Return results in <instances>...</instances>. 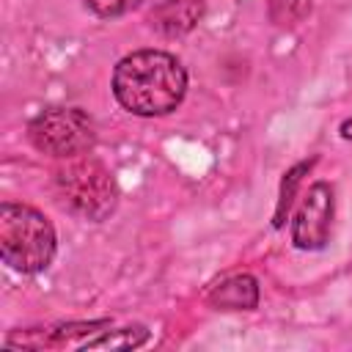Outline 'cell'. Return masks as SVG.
Segmentation results:
<instances>
[{
  "instance_id": "6da1fadb",
  "label": "cell",
  "mask_w": 352,
  "mask_h": 352,
  "mask_svg": "<svg viewBox=\"0 0 352 352\" xmlns=\"http://www.w3.org/2000/svg\"><path fill=\"white\" fill-rule=\"evenodd\" d=\"M184 91L187 72L170 52L138 50L116 63L113 94L135 116H165L182 104Z\"/></svg>"
},
{
  "instance_id": "7a4b0ae2",
  "label": "cell",
  "mask_w": 352,
  "mask_h": 352,
  "mask_svg": "<svg viewBox=\"0 0 352 352\" xmlns=\"http://www.w3.org/2000/svg\"><path fill=\"white\" fill-rule=\"evenodd\" d=\"M0 256L22 275L47 270L55 256V228L47 214L28 204H0Z\"/></svg>"
},
{
  "instance_id": "3957f363",
  "label": "cell",
  "mask_w": 352,
  "mask_h": 352,
  "mask_svg": "<svg viewBox=\"0 0 352 352\" xmlns=\"http://www.w3.org/2000/svg\"><path fill=\"white\" fill-rule=\"evenodd\" d=\"M55 192L69 212L91 223L113 214L118 204V187L110 170L91 154L69 157L66 165L55 170Z\"/></svg>"
},
{
  "instance_id": "277c9868",
  "label": "cell",
  "mask_w": 352,
  "mask_h": 352,
  "mask_svg": "<svg viewBox=\"0 0 352 352\" xmlns=\"http://www.w3.org/2000/svg\"><path fill=\"white\" fill-rule=\"evenodd\" d=\"M28 138L41 154L69 160V157L88 154L94 148L96 126L77 107H52L38 113L28 124Z\"/></svg>"
},
{
  "instance_id": "5b68a950",
  "label": "cell",
  "mask_w": 352,
  "mask_h": 352,
  "mask_svg": "<svg viewBox=\"0 0 352 352\" xmlns=\"http://www.w3.org/2000/svg\"><path fill=\"white\" fill-rule=\"evenodd\" d=\"M333 187L327 182H316L302 195L294 220H292V242L300 250H319L327 245L330 223H333Z\"/></svg>"
},
{
  "instance_id": "8992f818",
  "label": "cell",
  "mask_w": 352,
  "mask_h": 352,
  "mask_svg": "<svg viewBox=\"0 0 352 352\" xmlns=\"http://www.w3.org/2000/svg\"><path fill=\"white\" fill-rule=\"evenodd\" d=\"M204 16V0H160L151 14L148 22L157 33L173 38V36H184L190 33Z\"/></svg>"
},
{
  "instance_id": "52a82bcc",
  "label": "cell",
  "mask_w": 352,
  "mask_h": 352,
  "mask_svg": "<svg viewBox=\"0 0 352 352\" xmlns=\"http://www.w3.org/2000/svg\"><path fill=\"white\" fill-rule=\"evenodd\" d=\"M206 300L223 311H253L258 305V283L253 275H231L214 286Z\"/></svg>"
},
{
  "instance_id": "ba28073f",
  "label": "cell",
  "mask_w": 352,
  "mask_h": 352,
  "mask_svg": "<svg viewBox=\"0 0 352 352\" xmlns=\"http://www.w3.org/2000/svg\"><path fill=\"white\" fill-rule=\"evenodd\" d=\"M146 338H148L146 327H124V330H110L99 338H88L82 349H129V346H140Z\"/></svg>"
},
{
  "instance_id": "9c48e42d",
  "label": "cell",
  "mask_w": 352,
  "mask_h": 352,
  "mask_svg": "<svg viewBox=\"0 0 352 352\" xmlns=\"http://www.w3.org/2000/svg\"><path fill=\"white\" fill-rule=\"evenodd\" d=\"M143 0H82V6L102 16V19H113V16H121V14H129L132 8H138Z\"/></svg>"
},
{
  "instance_id": "30bf717a",
  "label": "cell",
  "mask_w": 352,
  "mask_h": 352,
  "mask_svg": "<svg viewBox=\"0 0 352 352\" xmlns=\"http://www.w3.org/2000/svg\"><path fill=\"white\" fill-rule=\"evenodd\" d=\"M308 165H311V162H302V165H297V168H292V170L286 173V179H283V187H280V201H278L275 226H280V223H283V209H289V204H292V195H294V187L300 184V173H302Z\"/></svg>"
},
{
  "instance_id": "8fae6325",
  "label": "cell",
  "mask_w": 352,
  "mask_h": 352,
  "mask_svg": "<svg viewBox=\"0 0 352 352\" xmlns=\"http://www.w3.org/2000/svg\"><path fill=\"white\" fill-rule=\"evenodd\" d=\"M341 135H344V138H346V140H352V118H349V121H344V124H341Z\"/></svg>"
}]
</instances>
